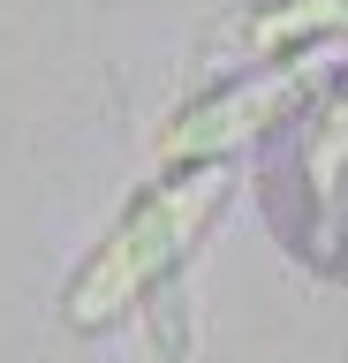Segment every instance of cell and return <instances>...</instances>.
Listing matches in <instances>:
<instances>
[{
    "label": "cell",
    "instance_id": "cell-1",
    "mask_svg": "<svg viewBox=\"0 0 348 363\" xmlns=\"http://www.w3.org/2000/svg\"><path fill=\"white\" fill-rule=\"evenodd\" d=\"M228 189H235L228 167H189V174L159 182V189H144L114 220V235L84 257L69 295H61L69 333H114L159 280H174L189 265V250L205 242V227L228 212Z\"/></svg>",
    "mask_w": 348,
    "mask_h": 363
},
{
    "label": "cell",
    "instance_id": "cell-2",
    "mask_svg": "<svg viewBox=\"0 0 348 363\" xmlns=\"http://www.w3.org/2000/svg\"><path fill=\"white\" fill-rule=\"evenodd\" d=\"M318 76H325L318 53H296V61L265 68V76H250V84H235V91H212V99L182 106V121L159 136V159L182 167V174H189V167H228L242 144H257L273 121H288V113L310 99Z\"/></svg>",
    "mask_w": 348,
    "mask_h": 363
},
{
    "label": "cell",
    "instance_id": "cell-3",
    "mask_svg": "<svg viewBox=\"0 0 348 363\" xmlns=\"http://www.w3.org/2000/svg\"><path fill=\"white\" fill-rule=\"evenodd\" d=\"M341 30H348V0H257L250 16H235V45L250 61H296Z\"/></svg>",
    "mask_w": 348,
    "mask_h": 363
},
{
    "label": "cell",
    "instance_id": "cell-4",
    "mask_svg": "<svg viewBox=\"0 0 348 363\" xmlns=\"http://www.w3.org/2000/svg\"><path fill=\"white\" fill-rule=\"evenodd\" d=\"M303 174H310L318 197H333V182L348 174V84L333 91V106L318 113V129H310V144H303Z\"/></svg>",
    "mask_w": 348,
    "mask_h": 363
}]
</instances>
